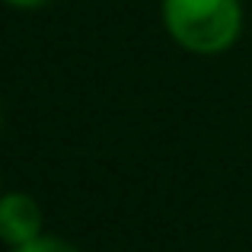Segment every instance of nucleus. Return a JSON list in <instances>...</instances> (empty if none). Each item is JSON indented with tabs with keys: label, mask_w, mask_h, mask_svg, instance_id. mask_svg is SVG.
<instances>
[{
	"label": "nucleus",
	"mask_w": 252,
	"mask_h": 252,
	"mask_svg": "<svg viewBox=\"0 0 252 252\" xmlns=\"http://www.w3.org/2000/svg\"><path fill=\"white\" fill-rule=\"evenodd\" d=\"M163 26L179 48L191 55H220L240 38V0H163Z\"/></svg>",
	"instance_id": "f257e3e1"
},
{
	"label": "nucleus",
	"mask_w": 252,
	"mask_h": 252,
	"mask_svg": "<svg viewBox=\"0 0 252 252\" xmlns=\"http://www.w3.org/2000/svg\"><path fill=\"white\" fill-rule=\"evenodd\" d=\"M0 195H3V185H0Z\"/></svg>",
	"instance_id": "423d86ee"
},
{
	"label": "nucleus",
	"mask_w": 252,
	"mask_h": 252,
	"mask_svg": "<svg viewBox=\"0 0 252 252\" xmlns=\"http://www.w3.org/2000/svg\"><path fill=\"white\" fill-rule=\"evenodd\" d=\"M3 3L16 6V10H42V6H48L51 0H3Z\"/></svg>",
	"instance_id": "20e7f679"
},
{
	"label": "nucleus",
	"mask_w": 252,
	"mask_h": 252,
	"mask_svg": "<svg viewBox=\"0 0 252 252\" xmlns=\"http://www.w3.org/2000/svg\"><path fill=\"white\" fill-rule=\"evenodd\" d=\"M10 252H80V249H77L74 243L61 240V236L42 233V236H35L32 243H26V246H16V249H10Z\"/></svg>",
	"instance_id": "7ed1b4c3"
},
{
	"label": "nucleus",
	"mask_w": 252,
	"mask_h": 252,
	"mask_svg": "<svg viewBox=\"0 0 252 252\" xmlns=\"http://www.w3.org/2000/svg\"><path fill=\"white\" fill-rule=\"evenodd\" d=\"M42 208L26 191H3L0 195V243L10 249L26 246L42 236Z\"/></svg>",
	"instance_id": "f03ea898"
},
{
	"label": "nucleus",
	"mask_w": 252,
	"mask_h": 252,
	"mask_svg": "<svg viewBox=\"0 0 252 252\" xmlns=\"http://www.w3.org/2000/svg\"><path fill=\"white\" fill-rule=\"evenodd\" d=\"M0 128H3V112H0Z\"/></svg>",
	"instance_id": "39448f33"
}]
</instances>
